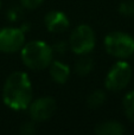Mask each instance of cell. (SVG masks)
<instances>
[{
	"label": "cell",
	"mask_w": 134,
	"mask_h": 135,
	"mask_svg": "<svg viewBox=\"0 0 134 135\" xmlns=\"http://www.w3.org/2000/svg\"><path fill=\"white\" fill-rule=\"evenodd\" d=\"M32 84L27 74L16 71L7 77L4 84L2 97L5 104L13 110L27 109L32 101Z\"/></svg>",
	"instance_id": "cell-1"
},
{
	"label": "cell",
	"mask_w": 134,
	"mask_h": 135,
	"mask_svg": "<svg viewBox=\"0 0 134 135\" xmlns=\"http://www.w3.org/2000/svg\"><path fill=\"white\" fill-rule=\"evenodd\" d=\"M20 51L24 65L31 70H44L54 61V50L43 40L25 43Z\"/></svg>",
	"instance_id": "cell-2"
},
{
	"label": "cell",
	"mask_w": 134,
	"mask_h": 135,
	"mask_svg": "<svg viewBox=\"0 0 134 135\" xmlns=\"http://www.w3.org/2000/svg\"><path fill=\"white\" fill-rule=\"evenodd\" d=\"M104 46L111 56L119 59H125L134 54V38L127 33L115 31L106 37Z\"/></svg>",
	"instance_id": "cell-3"
},
{
	"label": "cell",
	"mask_w": 134,
	"mask_h": 135,
	"mask_svg": "<svg viewBox=\"0 0 134 135\" xmlns=\"http://www.w3.org/2000/svg\"><path fill=\"white\" fill-rule=\"evenodd\" d=\"M70 49L76 55L90 54L96 45V36L89 25H78L71 32L70 40H69Z\"/></svg>",
	"instance_id": "cell-4"
},
{
	"label": "cell",
	"mask_w": 134,
	"mask_h": 135,
	"mask_svg": "<svg viewBox=\"0 0 134 135\" xmlns=\"http://www.w3.org/2000/svg\"><path fill=\"white\" fill-rule=\"evenodd\" d=\"M132 78L131 65L125 61H119L107 74L104 85L111 91H120L130 84Z\"/></svg>",
	"instance_id": "cell-5"
},
{
	"label": "cell",
	"mask_w": 134,
	"mask_h": 135,
	"mask_svg": "<svg viewBox=\"0 0 134 135\" xmlns=\"http://www.w3.org/2000/svg\"><path fill=\"white\" fill-rule=\"evenodd\" d=\"M25 44V32L21 27H5L0 30V52L16 54Z\"/></svg>",
	"instance_id": "cell-6"
},
{
	"label": "cell",
	"mask_w": 134,
	"mask_h": 135,
	"mask_svg": "<svg viewBox=\"0 0 134 135\" xmlns=\"http://www.w3.org/2000/svg\"><path fill=\"white\" fill-rule=\"evenodd\" d=\"M31 120L35 122H43L49 120L56 110V101L49 96H43L35 101H31L28 105Z\"/></svg>",
	"instance_id": "cell-7"
},
{
	"label": "cell",
	"mask_w": 134,
	"mask_h": 135,
	"mask_svg": "<svg viewBox=\"0 0 134 135\" xmlns=\"http://www.w3.org/2000/svg\"><path fill=\"white\" fill-rule=\"evenodd\" d=\"M44 24L49 32H63L69 27V18L61 11H51L45 16Z\"/></svg>",
	"instance_id": "cell-8"
},
{
	"label": "cell",
	"mask_w": 134,
	"mask_h": 135,
	"mask_svg": "<svg viewBox=\"0 0 134 135\" xmlns=\"http://www.w3.org/2000/svg\"><path fill=\"white\" fill-rule=\"evenodd\" d=\"M47 68H49V74L54 82L58 84H64L68 81L70 76V68L66 64L59 61H52Z\"/></svg>",
	"instance_id": "cell-9"
},
{
	"label": "cell",
	"mask_w": 134,
	"mask_h": 135,
	"mask_svg": "<svg viewBox=\"0 0 134 135\" xmlns=\"http://www.w3.org/2000/svg\"><path fill=\"white\" fill-rule=\"evenodd\" d=\"M126 132L122 123L118 121H106L97 124L95 133L99 135H122Z\"/></svg>",
	"instance_id": "cell-10"
},
{
	"label": "cell",
	"mask_w": 134,
	"mask_h": 135,
	"mask_svg": "<svg viewBox=\"0 0 134 135\" xmlns=\"http://www.w3.org/2000/svg\"><path fill=\"white\" fill-rule=\"evenodd\" d=\"M93 68H94V59L89 56V54L80 55V58L75 62V65H74L75 72L80 76H85L90 74Z\"/></svg>",
	"instance_id": "cell-11"
},
{
	"label": "cell",
	"mask_w": 134,
	"mask_h": 135,
	"mask_svg": "<svg viewBox=\"0 0 134 135\" xmlns=\"http://www.w3.org/2000/svg\"><path fill=\"white\" fill-rule=\"evenodd\" d=\"M106 102V94L102 90H95L88 96L87 104L92 109H97Z\"/></svg>",
	"instance_id": "cell-12"
},
{
	"label": "cell",
	"mask_w": 134,
	"mask_h": 135,
	"mask_svg": "<svg viewBox=\"0 0 134 135\" xmlns=\"http://www.w3.org/2000/svg\"><path fill=\"white\" fill-rule=\"evenodd\" d=\"M123 110L127 119L134 123V90L128 93L123 98Z\"/></svg>",
	"instance_id": "cell-13"
},
{
	"label": "cell",
	"mask_w": 134,
	"mask_h": 135,
	"mask_svg": "<svg viewBox=\"0 0 134 135\" xmlns=\"http://www.w3.org/2000/svg\"><path fill=\"white\" fill-rule=\"evenodd\" d=\"M119 12L122 16H126V17L134 16V1L133 0L122 1L120 4V6H119Z\"/></svg>",
	"instance_id": "cell-14"
},
{
	"label": "cell",
	"mask_w": 134,
	"mask_h": 135,
	"mask_svg": "<svg viewBox=\"0 0 134 135\" xmlns=\"http://www.w3.org/2000/svg\"><path fill=\"white\" fill-rule=\"evenodd\" d=\"M36 123L35 121H28V122H25L23 126L20 127V133L24 134V135H32L36 133Z\"/></svg>",
	"instance_id": "cell-15"
},
{
	"label": "cell",
	"mask_w": 134,
	"mask_h": 135,
	"mask_svg": "<svg viewBox=\"0 0 134 135\" xmlns=\"http://www.w3.org/2000/svg\"><path fill=\"white\" fill-rule=\"evenodd\" d=\"M21 6L27 9H36L43 4L44 0H19Z\"/></svg>",
	"instance_id": "cell-16"
},
{
	"label": "cell",
	"mask_w": 134,
	"mask_h": 135,
	"mask_svg": "<svg viewBox=\"0 0 134 135\" xmlns=\"http://www.w3.org/2000/svg\"><path fill=\"white\" fill-rule=\"evenodd\" d=\"M66 49V44L65 43H58V44L55 45V47H52V50L56 52H59V54H63Z\"/></svg>",
	"instance_id": "cell-17"
},
{
	"label": "cell",
	"mask_w": 134,
	"mask_h": 135,
	"mask_svg": "<svg viewBox=\"0 0 134 135\" xmlns=\"http://www.w3.org/2000/svg\"><path fill=\"white\" fill-rule=\"evenodd\" d=\"M19 16L20 14L18 13V9L17 8H13V9H9L8 11V18L11 19L12 21H14V20H17V19L19 18Z\"/></svg>",
	"instance_id": "cell-18"
},
{
	"label": "cell",
	"mask_w": 134,
	"mask_h": 135,
	"mask_svg": "<svg viewBox=\"0 0 134 135\" xmlns=\"http://www.w3.org/2000/svg\"><path fill=\"white\" fill-rule=\"evenodd\" d=\"M0 8H1V0H0Z\"/></svg>",
	"instance_id": "cell-19"
}]
</instances>
